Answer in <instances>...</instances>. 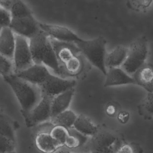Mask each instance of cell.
<instances>
[{
	"label": "cell",
	"instance_id": "4dcf8cb0",
	"mask_svg": "<svg viewBox=\"0 0 153 153\" xmlns=\"http://www.w3.org/2000/svg\"><path fill=\"white\" fill-rule=\"evenodd\" d=\"M129 114L126 111H120L117 115V119L121 124H126L129 120Z\"/></svg>",
	"mask_w": 153,
	"mask_h": 153
},
{
	"label": "cell",
	"instance_id": "d4e9b609",
	"mask_svg": "<svg viewBox=\"0 0 153 153\" xmlns=\"http://www.w3.org/2000/svg\"><path fill=\"white\" fill-rule=\"evenodd\" d=\"M50 135L62 146L69 134L68 129L61 126H53L50 131Z\"/></svg>",
	"mask_w": 153,
	"mask_h": 153
},
{
	"label": "cell",
	"instance_id": "1f68e13d",
	"mask_svg": "<svg viewBox=\"0 0 153 153\" xmlns=\"http://www.w3.org/2000/svg\"><path fill=\"white\" fill-rule=\"evenodd\" d=\"M16 0H0V6L10 11Z\"/></svg>",
	"mask_w": 153,
	"mask_h": 153
},
{
	"label": "cell",
	"instance_id": "ac0fdd59",
	"mask_svg": "<svg viewBox=\"0 0 153 153\" xmlns=\"http://www.w3.org/2000/svg\"><path fill=\"white\" fill-rule=\"evenodd\" d=\"M128 53V48L118 45L111 52L106 53L105 64L106 69L120 67L125 62Z\"/></svg>",
	"mask_w": 153,
	"mask_h": 153
},
{
	"label": "cell",
	"instance_id": "7a4b0ae2",
	"mask_svg": "<svg viewBox=\"0 0 153 153\" xmlns=\"http://www.w3.org/2000/svg\"><path fill=\"white\" fill-rule=\"evenodd\" d=\"M29 40L33 63L48 67L59 76V65L50 37L41 30Z\"/></svg>",
	"mask_w": 153,
	"mask_h": 153
},
{
	"label": "cell",
	"instance_id": "9c48e42d",
	"mask_svg": "<svg viewBox=\"0 0 153 153\" xmlns=\"http://www.w3.org/2000/svg\"><path fill=\"white\" fill-rule=\"evenodd\" d=\"M39 23L31 14L20 17L11 18L9 27L15 34L29 39L41 30Z\"/></svg>",
	"mask_w": 153,
	"mask_h": 153
},
{
	"label": "cell",
	"instance_id": "5bb4252c",
	"mask_svg": "<svg viewBox=\"0 0 153 153\" xmlns=\"http://www.w3.org/2000/svg\"><path fill=\"white\" fill-rule=\"evenodd\" d=\"M132 77L135 84L148 92H153V66L151 64L145 63L133 74Z\"/></svg>",
	"mask_w": 153,
	"mask_h": 153
},
{
	"label": "cell",
	"instance_id": "6da1fadb",
	"mask_svg": "<svg viewBox=\"0 0 153 153\" xmlns=\"http://www.w3.org/2000/svg\"><path fill=\"white\" fill-rule=\"evenodd\" d=\"M3 78L13 91L20 105L23 117L27 115L42 99L38 86L19 78L15 74Z\"/></svg>",
	"mask_w": 153,
	"mask_h": 153
},
{
	"label": "cell",
	"instance_id": "cb8c5ba5",
	"mask_svg": "<svg viewBox=\"0 0 153 153\" xmlns=\"http://www.w3.org/2000/svg\"><path fill=\"white\" fill-rule=\"evenodd\" d=\"M153 0H126L128 8L135 12H145L151 5Z\"/></svg>",
	"mask_w": 153,
	"mask_h": 153
},
{
	"label": "cell",
	"instance_id": "f1b7e54d",
	"mask_svg": "<svg viewBox=\"0 0 153 153\" xmlns=\"http://www.w3.org/2000/svg\"><path fill=\"white\" fill-rule=\"evenodd\" d=\"M10 22L11 15L10 11L0 6V29L9 27Z\"/></svg>",
	"mask_w": 153,
	"mask_h": 153
},
{
	"label": "cell",
	"instance_id": "836d02e7",
	"mask_svg": "<svg viewBox=\"0 0 153 153\" xmlns=\"http://www.w3.org/2000/svg\"><path fill=\"white\" fill-rule=\"evenodd\" d=\"M54 153H71V152L67 149H62L60 148L58 150H57Z\"/></svg>",
	"mask_w": 153,
	"mask_h": 153
},
{
	"label": "cell",
	"instance_id": "9a60e30c",
	"mask_svg": "<svg viewBox=\"0 0 153 153\" xmlns=\"http://www.w3.org/2000/svg\"><path fill=\"white\" fill-rule=\"evenodd\" d=\"M16 45V34L9 27L0 30V54L12 60Z\"/></svg>",
	"mask_w": 153,
	"mask_h": 153
},
{
	"label": "cell",
	"instance_id": "d590c367",
	"mask_svg": "<svg viewBox=\"0 0 153 153\" xmlns=\"http://www.w3.org/2000/svg\"><path fill=\"white\" fill-rule=\"evenodd\" d=\"M2 111H1V109H0V114H1V113H2Z\"/></svg>",
	"mask_w": 153,
	"mask_h": 153
},
{
	"label": "cell",
	"instance_id": "52a82bcc",
	"mask_svg": "<svg viewBox=\"0 0 153 153\" xmlns=\"http://www.w3.org/2000/svg\"><path fill=\"white\" fill-rule=\"evenodd\" d=\"M76 84L75 79L64 78L50 74L45 80L38 87L42 96L53 98L65 91L74 88Z\"/></svg>",
	"mask_w": 153,
	"mask_h": 153
},
{
	"label": "cell",
	"instance_id": "8fae6325",
	"mask_svg": "<svg viewBox=\"0 0 153 153\" xmlns=\"http://www.w3.org/2000/svg\"><path fill=\"white\" fill-rule=\"evenodd\" d=\"M50 38L59 62V68L81 53L75 43L62 42L50 37Z\"/></svg>",
	"mask_w": 153,
	"mask_h": 153
},
{
	"label": "cell",
	"instance_id": "e0dca14e",
	"mask_svg": "<svg viewBox=\"0 0 153 153\" xmlns=\"http://www.w3.org/2000/svg\"><path fill=\"white\" fill-rule=\"evenodd\" d=\"M35 143L37 149L43 153H54L63 147L53 138L50 132L46 131L38 132L35 136Z\"/></svg>",
	"mask_w": 153,
	"mask_h": 153
},
{
	"label": "cell",
	"instance_id": "4fadbf2b",
	"mask_svg": "<svg viewBox=\"0 0 153 153\" xmlns=\"http://www.w3.org/2000/svg\"><path fill=\"white\" fill-rule=\"evenodd\" d=\"M105 76L106 78L103 84L105 87L135 84L133 78L120 67L107 69Z\"/></svg>",
	"mask_w": 153,
	"mask_h": 153
},
{
	"label": "cell",
	"instance_id": "ba28073f",
	"mask_svg": "<svg viewBox=\"0 0 153 153\" xmlns=\"http://www.w3.org/2000/svg\"><path fill=\"white\" fill-rule=\"evenodd\" d=\"M52 99L46 96H42L39 102L23 117L27 127H34L50 120Z\"/></svg>",
	"mask_w": 153,
	"mask_h": 153
},
{
	"label": "cell",
	"instance_id": "7c38bea8",
	"mask_svg": "<svg viewBox=\"0 0 153 153\" xmlns=\"http://www.w3.org/2000/svg\"><path fill=\"white\" fill-rule=\"evenodd\" d=\"M50 74L47 67L45 66L33 64L28 68L15 74L22 79L39 86Z\"/></svg>",
	"mask_w": 153,
	"mask_h": 153
},
{
	"label": "cell",
	"instance_id": "ffe728a7",
	"mask_svg": "<svg viewBox=\"0 0 153 153\" xmlns=\"http://www.w3.org/2000/svg\"><path fill=\"white\" fill-rule=\"evenodd\" d=\"M15 123L7 115L0 114V134L15 142V130L17 128Z\"/></svg>",
	"mask_w": 153,
	"mask_h": 153
},
{
	"label": "cell",
	"instance_id": "83f0119b",
	"mask_svg": "<svg viewBox=\"0 0 153 153\" xmlns=\"http://www.w3.org/2000/svg\"><path fill=\"white\" fill-rule=\"evenodd\" d=\"M142 107L145 112L153 115V92H148L142 103Z\"/></svg>",
	"mask_w": 153,
	"mask_h": 153
},
{
	"label": "cell",
	"instance_id": "2e32d148",
	"mask_svg": "<svg viewBox=\"0 0 153 153\" xmlns=\"http://www.w3.org/2000/svg\"><path fill=\"white\" fill-rule=\"evenodd\" d=\"M74 93L75 89L73 88L56 96L52 99L51 103V118L68 109Z\"/></svg>",
	"mask_w": 153,
	"mask_h": 153
},
{
	"label": "cell",
	"instance_id": "30bf717a",
	"mask_svg": "<svg viewBox=\"0 0 153 153\" xmlns=\"http://www.w3.org/2000/svg\"><path fill=\"white\" fill-rule=\"evenodd\" d=\"M39 25L40 29L49 37L59 41L75 44L83 39L65 26L41 22L39 23Z\"/></svg>",
	"mask_w": 153,
	"mask_h": 153
},
{
	"label": "cell",
	"instance_id": "d6a6232c",
	"mask_svg": "<svg viewBox=\"0 0 153 153\" xmlns=\"http://www.w3.org/2000/svg\"><path fill=\"white\" fill-rule=\"evenodd\" d=\"M106 113L110 117L114 116L117 113V108L115 105L112 104L108 105L106 108Z\"/></svg>",
	"mask_w": 153,
	"mask_h": 153
},
{
	"label": "cell",
	"instance_id": "4316f807",
	"mask_svg": "<svg viewBox=\"0 0 153 153\" xmlns=\"http://www.w3.org/2000/svg\"><path fill=\"white\" fill-rule=\"evenodd\" d=\"M15 149V142L0 134V152H14Z\"/></svg>",
	"mask_w": 153,
	"mask_h": 153
},
{
	"label": "cell",
	"instance_id": "e575fe53",
	"mask_svg": "<svg viewBox=\"0 0 153 153\" xmlns=\"http://www.w3.org/2000/svg\"><path fill=\"white\" fill-rule=\"evenodd\" d=\"M0 153H2V152H0ZM5 153H17V152L14 151V152H5Z\"/></svg>",
	"mask_w": 153,
	"mask_h": 153
},
{
	"label": "cell",
	"instance_id": "603a6c76",
	"mask_svg": "<svg viewBox=\"0 0 153 153\" xmlns=\"http://www.w3.org/2000/svg\"><path fill=\"white\" fill-rule=\"evenodd\" d=\"M10 13L11 18L20 17L32 14L29 7L22 0H16L12 6Z\"/></svg>",
	"mask_w": 153,
	"mask_h": 153
},
{
	"label": "cell",
	"instance_id": "7402d4cb",
	"mask_svg": "<svg viewBox=\"0 0 153 153\" xmlns=\"http://www.w3.org/2000/svg\"><path fill=\"white\" fill-rule=\"evenodd\" d=\"M68 131L69 134L64 144V146L67 148H76L82 146L87 142L88 136L81 133L73 127L68 128Z\"/></svg>",
	"mask_w": 153,
	"mask_h": 153
},
{
	"label": "cell",
	"instance_id": "484cf974",
	"mask_svg": "<svg viewBox=\"0 0 153 153\" xmlns=\"http://www.w3.org/2000/svg\"><path fill=\"white\" fill-rule=\"evenodd\" d=\"M14 74L13 60L0 54V75L3 77Z\"/></svg>",
	"mask_w": 153,
	"mask_h": 153
},
{
	"label": "cell",
	"instance_id": "8992f818",
	"mask_svg": "<svg viewBox=\"0 0 153 153\" xmlns=\"http://www.w3.org/2000/svg\"><path fill=\"white\" fill-rule=\"evenodd\" d=\"M27 39L16 34V45L13 57L14 74L21 72L34 64Z\"/></svg>",
	"mask_w": 153,
	"mask_h": 153
},
{
	"label": "cell",
	"instance_id": "44dd1931",
	"mask_svg": "<svg viewBox=\"0 0 153 153\" xmlns=\"http://www.w3.org/2000/svg\"><path fill=\"white\" fill-rule=\"evenodd\" d=\"M76 117L74 111L67 109L51 118L50 122L54 126H61L68 129L73 127Z\"/></svg>",
	"mask_w": 153,
	"mask_h": 153
},
{
	"label": "cell",
	"instance_id": "5b68a950",
	"mask_svg": "<svg viewBox=\"0 0 153 153\" xmlns=\"http://www.w3.org/2000/svg\"><path fill=\"white\" fill-rule=\"evenodd\" d=\"M91 137V153H117L121 145L117 134L106 129H99Z\"/></svg>",
	"mask_w": 153,
	"mask_h": 153
},
{
	"label": "cell",
	"instance_id": "277c9868",
	"mask_svg": "<svg viewBox=\"0 0 153 153\" xmlns=\"http://www.w3.org/2000/svg\"><path fill=\"white\" fill-rule=\"evenodd\" d=\"M148 53V41L141 36L133 41L128 48L126 59L121 68L129 75H133L145 63Z\"/></svg>",
	"mask_w": 153,
	"mask_h": 153
},
{
	"label": "cell",
	"instance_id": "3957f363",
	"mask_svg": "<svg viewBox=\"0 0 153 153\" xmlns=\"http://www.w3.org/2000/svg\"><path fill=\"white\" fill-rule=\"evenodd\" d=\"M75 44L84 58L105 75L107 72L105 64L106 54L105 38L99 36L91 39H82Z\"/></svg>",
	"mask_w": 153,
	"mask_h": 153
},
{
	"label": "cell",
	"instance_id": "8d00e7d4",
	"mask_svg": "<svg viewBox=\"0 0 153 153\" xmlns=\"http://www.w3.org/2000/svg\"><path fill=\"white\" fill-rule=\"evenodd\" d=\"M0 30H1V29H0Z\"/></svg>",
	"mask_w": 153,
	"mask_h": 153
},
{
	"label": "cell",
	"instance_id": "d6986e66",
	"mask_svg": "<svg viewBox=\"0 0 153 153\" xmlns=\"http://www.w3.org/2000/svg\"><path fill=\"white\" fill-rule=\"evenodd\" d=\"M73 127L87 136H93L98 131V127L87 116L80 114L77 115Z\"/></svg>",
	"mask_w": 153,
	"mask_h": 153
},
{
	"label": "cell",
	"instance_id": "f546056e",
	"mask_svg": "<svg viewBox=\"0 0 153 153\" xmlns=\"http://www.w3.org/2000/svg\"><path fill=\"white\" fill-rule=\"evenodd\" d=\"M117 153H134V149L131 145L124 143L120 146Z\"/></svg>",
	"mask_w": 153,
	"mask_h": 153
}]
</instances>
